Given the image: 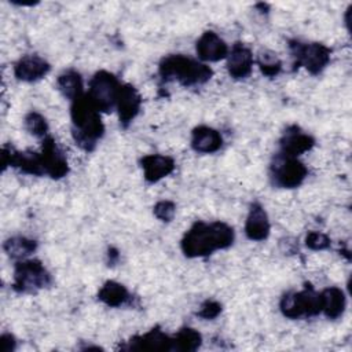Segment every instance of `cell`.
<instances>
[{"label":"cell","instance_id":"6da1fadb","mask_svg":"<svg viewBox=\"0 0 352 352\" xmlns=\"http://www.w3.org/2000/svg\"><path fill=\"white\" fill-rule=\"evenodd\" d=\"M235 238L232 227L223 221H197L182 239V252L190 258L209 256L216 250L227 249Z\"/></svg>","mask_w":352,"mask_h":352},{"label":"cell","instance_id":"7a4b0ae2","mask_svg":"<svg viewBox=\"0 0 352 352\" xmlns=\"http://www.w3.org/2000/svg\"><path fill=\"white\" fill-rule=\"evenodd\" d=\"M70 117L76 144L84 151H92L98 140L103 136L104 126L100 120V111L94 106L85 92L72 102Z\"/></svg>","mask_w":352,"mask_h":352},{"label":"cell","instance_id":"3957f363","mask_svg":"<svg viewBox=\"0 0 352 352\" xmlns=\"http://www.w3.org/2000/svg\"><path fill=\"white\" fill-rule=\"evenodd\" d=\"M158 74L165 81H177L184 87L201 85L210 80L212 69L184 55H168L158 65Z\"/></svg>","mask_w":352,"mask_h":352},{"label":"cell","instance_id":"277c9868","mask_svg":"<svg viewBox=\"0 0 352 352\" xmlns=\"http://www.w3.org/2000/svg\"><path fill=\"white\" fill-rule=\"evenodd\" d=\"M51 285V275L40 260H19L14 268L12 289L18 293H36Z\"/></svg>","mask_w":352,"mask_h":352},{"label":"cell","instance_id":"5b68a950","mask_svg":"<svg viewBox=\"0 0 352 352\" xmlns=\"http://www.w3.org/2000/svg\"><path fill=\"white\" fill-rule=\"evenodd\" d=\"M280 312L289 319L302 316H315L322 312L320 293H316L311 285H305L301 292L286 293L279 302Z\"/></svg>","mask_w":352,"mask_h":352},{"label":"cell","instance_id":"8992f818","mask_svg":"<svg viewBox=\"0 0 352 352\" xmlns=\"http://www.w3.org/2000/svg\"><path fill=\"white\" fill-rule=\"evenodd\" d=\"M120 85L121 84L114 74L106 70H99L89 80L87 95L99 111L109 113L116 107Z\"/></svg>","mask_w":352,"mask_h":352},{"label":"cell","instance_id":"52a82bcc","mask_svg":"<svg viewBox=\"0 0 352 352\" xmlns=\"http://www.w3.org/2000/svg\"><path fill=\"white\" fill-rule=\"evenodd\" d=\"M289 48L294 58V65L304 66L311 74H319L330 62V48L320 43H301L292 40Z\"/></svg>","mask_w":352,"mask_h":352},{"label":"cell","instance_id":"ba28073f","mask_svg":"<svg viewBox=\"0 0 352 352\" xmlns=\"http://www.w3.org/2000/svg\"><path fill=\"white\" fill-rule=\"evenodd\" d=\"M308 175L307 166L293 157L276 154L271 165V180L276 187L294 188L298 187Z\"/></svg>","mask_w":352,"mask_h":352},{"label":"cell","instance_id":"9c48e42d","mask_svg":"<svg viewBox=\"0 0 352 352\" xmlns=\"http://www.w3.org/2000/svg\"><path fill=\"white\" fill-rule=\"evenodd\" d=\"M41 164L44 169V175H48L52 179H60L67 175L69 165L63 153L55 144V140L51 136H45L43 139L41 146Z\"/></svg>","mask_w":352,"mask_h":352},{"label":"cell","instance_id":"30bf717a","mask_svg":"<svg viewBox=\"0 0 352 352\" xmlns=\"http://www.w3.org/2000/svg\"><path fill=\"white\" fill-rule=\"evenodd\" d=\"M142 106V98L138 89L131 84H121L117 94L116 109L118 111L120 124L128 126L139 114Z\"/></svg>","mask_w":352,"mask_h":352},{"label":"cell","instance_id":"8fae6325","mask_svg":"<svg viewBox=\"0 0 352 352\" xmlns=\"http://www.w3.org/2000/svg\"><path fill=\"white\" fill-rule=\"evenodd\" d=\"M315 144V139L304 133L298 126L293 125L287 128L282 139L279 140V154L297 158L300 154L311 150Z\"/></svg>","mask_w":352,"mask_h":352},{"label":"cell","instance_id":"7c38bea8","mask_svg":"<svg viewBox=\"0 0 352 352\" xmlns=\"http://www.w3.org/2000/svg\"><path fill=\"white\" fill-rule=\"evenodd\" d=\"M128 349L133 351H175L173 337L154 327L143 336H135L128 341Z\"/></svg>","mask_w":352,"mask_h":352},{"label":"cell","instance_id":"4fadbf2b","mask_svg":"<svg viewBox=\"0 0 352 352\" xmlns=\"http://www.w3.org/2000/svg\"><path fill=\"white\" fill-rule=\"evenodd\" d=\"M195 51L199 59L206 62H217L228 55V47L226 41L212 30H206L197 40Z\"/></svg>","mask_w":352,"mask_h":352},{"label":"cell","instance_id":"5bb4252c","mask_svg":"<svg viewBox=\"0 0 352 352\" xmlns=\"http://www.w3.org/2000/svg\"><path fill=\"white\" fill-rule=\"evenodd\" d=\"M253 54L242 43H235L227 55V69L232 78L241 80L250 74L253 67Z\"/></svg>","mask_w":352,"mask_h":352},{"label":"cell","instance_id":"9a60e30c","mask_svg":"<svg viewBox=\"0 0 352 352\" xmlns=\"http://www.w3.org/2000/svg\"><path fill=\"white\" fill-rule=\"evenodd\" d=\"M50 63L38 55H25L14 66V74L21 81L33 82L48 74Z\"/></svg>","mask_w":352,"mask_h":352},{"label":"cell","instance_id":"2e32d148","mask_svg":"<svg viewBox=\"0 0 352 352\" xmlns=\"http://www.w3.org/2000/svg\"><path fill=\"white\" fill-rule=\"evenodd\" d=\"M144 179L148 183H157L161 179L166 177L175 170V161L172 157L162 154H150L144 155L140 160Z\"/></svg>","mask_w":352,"mask_h":352},{"label":"cell","instance_id":"e0dca14e","mask_svg":"<svg viewBox=\"0 0 352 352\" xmlns=\"http://www.w3.org/2000/svg\"><path fill=\"white\" fill-rule=\"evenodd\" d=\"M270 221L267 212L264 208L254 202L250 206L246 223H245V234L250 241H264L270 235Z\"/></svg>","mask_w":352,"mask_h":352},{"label":"cell","instance_id":"ac0fdd59","mask_svg":"<svg viewBox=\"0 0 352 352\" xmlns=\"http://www.w3.org/2000/svg\"><path fill=\"white\" fill-rule=\"evenodd\" d=\"M223 144L221 135L206 125H199L194 128L191 133V147L197 153L202 154H210L217 151Z\"/></svg>","mask_w":352,"mask_h":352},{"label":"cell","instance_id":"d6986e66","mask_svg":"<svg viewBox=\"0 0 352 352\" xmlns=\"http://www.w3.org/2000/svg\"><path fill=\"white\" fill-rule=\"evenodd\" d=\"M320 304H322V312L329 319H337L344 314L346 298L344 292L340 287L331 286L324 289L320 293Z\"/></svg>","mask_w":352,"mask_h":352},{"label":"cell","instance_id":"ffe728a7","mask_svg":"<svg viewBox=\"0 0 352 352\" xmlns=\"http://www.w3.org/2000/svg\"><path fill=\"white\" fill-rule=\"evenodd\" d=\"M129 297L126 287L116 280H107L98 292V298L109 307H121Z\"/></svg>","mask_w":352,"mask_h":352},{"label":"cell","instance_id":"44dd1931","mask_svg":"<svg viewBox=\"0 0 352 352\" xmlns=\"http://www.w3.org/2000/svg\"><path fill=\"white\" fill-rule=\"evenodd\" d=\"M56 87L59 89V92L66 99H69L72 102L84 94L82 78H81L80 73H77L74 70H67V72L62 73L56 78Z\"/></svg>","mask_w":352,"mask_h":352},{"label":"cell","instance_id":"7402d4cb","mask_svg":"<svg viewBox=\"0 0 352 352\" xmlns=\"http://www.w3.org/2000/svg\"><path fill=\"white\" fill-rule=\"evenodd\" d=\"M37 248V242L33 239H29L26 236H12L8 238L4 245L3 249L6 250V253L15 260H25L29 254H32Z\"/></svg>","mask_w":352,"mask_h":352},{"label":"cell","instance_id":"603a6c76","mask_svg":"<svg viewBox=\"0 0 352 352\" xmlns=\"http://www.w3.org/2000/svg\"><path fill=\"white\" fill-rule=\"evenodd\" d=\"M202 344L201 334L192 327H183L173 336V348L179 352L197 351Z\"/></svg>","mask_w":352,"mask_h":352},{"label":"cell","instance_id":"cb8c5ba5","mask_svg":"<svg viewBox=\"0 0 352 352\" xmlns=\"http://www.w3.org/2000/svg\"><path fill=\"white\" fill-rule=\"evenodd\" d=\"M257 65L261 73L268 77H275L282 69V62L279 60L276 54L271 51H261L257 58Z\"/></svg>","mask_w":352,"mask_h":352},{"label":"cell","instance_id":"d4e9b609","mask_svg":"<svg viewBox=\"0 0 352 352\" xmlns=\"http://www.w3.org/2000/svg\"><path fill=\"white\" fill-rule=\"evenodd\" d=\"M25 128L29 133H32L36 138H45L48 136V124L45 118L36 111H30L25 117Z\"/></svg>","mask_w":352,"mask_h":352},{"label":"cell","instance_id":"484cf974","mask_svg":"<svg viewBox=\"0 0 352 352\" xmlns=\"http://www.w3.org/2000/svg\"><path fill=\"white\" fill-rule=\"evenodd\" d=\"M153 212H154V216L157 219H160L161 221H170L176 213V205L175 202L172 201H168V199H164V201H160L154 205L153 208Z\"/></svg>","mask_w":352,"mask_h":352},{"label":"cell","instance_id":"4316f807","mask_svg":"<svg viewBox=\"0 0 352 352\" xmlns=\"http://www.w3.org/2000/svg\"><path fill=\"white\" fill-rule=\"evenodd\" d=\"M305 246L312 250H323L330 246V238L322 232L311 231L305 236Z\"/></svg>","mask_w":352,"mask_h":352},{"label":"cell","instance_id":"83f0119b","mask_svg":"<svg viewBox=\"0 0 352 352\" xmlns=\"http://www.w3.org/2000/svg\"><path fill=\"white\" fill-rule=\"evenodd\" d=\"M221 312V304L214 301V300H206L205 302H202L199 311H198V316L206 320H212L214 318L219 316V314Z\"/></svg>","mask_w":352,"mask_h":352},{"label":"cell","instance_id":"f1b7e54d","mask_svg":"<svg viewBox=\"0 0 352 352\" xmlns=\"http://www.w3.org/2000/svg\"><path fill=\"white\" fill-rule=\"evenodd\" d=\"M1 346L3 352H11L15 349V340L11 334H3L1 336Z\"/></svg>","mask_w":352,"mask_h":352},{"label":"cell","instance_id":"f546056e","mask_svg":"<svg viewBox=\"0 0 352 352\" xmlns=\"http://www.w3.org/2000/svg\"><path fill=\"white\" fill-rule=\"evenodd\" d=\"M118 258V253H117V250L116 249H113V248H110L109 249V263H114L116 260Z\"/></svg>","mask_w":352,"mask_h":352}]
</instances>
